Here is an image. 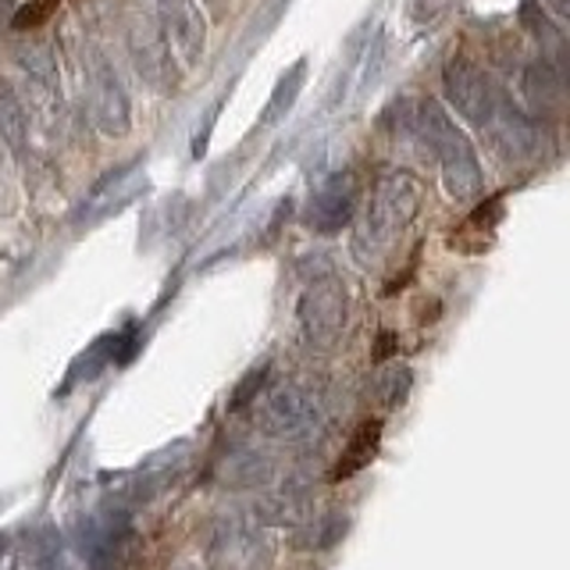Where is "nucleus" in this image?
Instances as JSON below:
<instances>
[{
	"label": "nucleus",
	"mask_w": 570,
	"mask_h": 570,
	"mask_svg": "<svg viewBox=\"0 0 570 570\" xmlns=\"http://www.w3.org/2000/svg\"><path fill=\"white\" fill-rule=\"evenodd\" d=\"M421 118H424V139L432 142V150L442 160L445 186H450L456 200H468V196L481 189V168H478V157L471 150L468 136H463L450 121V115L432 100L421 107Z\"/></svg>",
	"instance_id": "f257e3e1"
},
{
	"label": "nucleus",
	"mask_w": 570,
	"mask_h": 570,
	"mask_svg": "<svg viewBox=\"0 0 570 570\" xmlns=\"http://www.w3.org/2000/svg\"><path fill=\"white\" fill-rule=\"evenodd\" d=\"M421 200V189L410 175L396 171V175H385L379 189L371 196V207H367V232L374 243H389L396 232L414 218Z\"/></svg>",
	"instance_id": "f03ea898"
},
{
	"label": "nucleus",
	"mask_w": 570,
	"mask_h": 570,
	"mask_svg": "<svg viewBox=\"0 0 570 570\" xmlns=\"http://www.w3.org/2000/svg\"><path fill=\"white\" fill-rule=\"evenodd\" d=\"M317 421V406L307 392H299L293 385H282L275 392H267L261 403V428L272 435H303L311 432V424Z\"/></svg>",
	"instance_id": "7ed1b4c3"
},
{
	"label": "nucleus",
	"mask_w": 570,
	"mask_h": 570,
	"mask_svg": "<svg viewBox=\"0 0 570 570\" xmlns=\"http://www.w3.org/2000/svg\"><path fill=\"white\" fill-rule=\"evenodd\" d=\"M445 94H450L456 111L474 121L485 125L492 115V94L485 82V71H481L471 58H453L450 68H445Z\"/></svg>",
	"instance_id": "20e7f679"
},
{
	"label": "nucleus",
	"mask_w": 570,
	"mask_h": 570,
	"mask_svg": "<svg viewBox=\"0 0 570 570\" xmlns=\"http://www.w3.org/2000/svg\"><path fill=\"white\" fill-rule=\"evenodd\" d=\"M299 321H303V332H307L311 343L317 346H328L332 338L343 332V321H346V296L338 285H321L314 289L299 307Z\"/></svg>",
	"instance_id": "39448f33"
},
{
	"label": "nucleus",
	"mask_w": 570,
	"mask_h": 570,
	"mask_svg": "<svg viewBox=\"0 0 570 570\" xmlns=\"http://www.w3.org/2000/svg\"><path fill=\"white\" fill-rule=\"evenodd\" d=\"M356 204V186L353 175H335L328 186H321L317 196L311 200V225L321 232H335L353 218Z\"/></svg>",
	"instance_id": "423d86ee"
},
{
	"label": "nucleus",
	"mask_w": 570,
	"mask_h": 570,
	"mask_svg": "<svg viewBox=\"0 0 570 570\" xmlns=\"http://www.w3.org/2000/svg\"><path fill=\"white\" fill-rule=\"evenodd\" d=\"M379 445H382V421H364L353 432V439L343 450V460H338V468H335L332 478L343 481V478H353L356 471H364L367 463L374 460V453H379Z\"/></svg>",
	"instance_id": "0eeeda50"
},
{
	"label": "nucleus",
	"mask_w": 570,
	"mask_h": 570,
	"mask_svg": "<svg viewBox=\"0 0 570 570\" xmlns=\"http://www.w3.org/2000/svg\"><path fill=\"white\" fill-rule=\"evenodd\" d=\"M50 8H53V0H36V4H26L22 11L14 14V26H18V29H26V26H40Z\"/></svg>",
	"instance_id": "6e6552de"
},
{
	"label": "nucleus",
	"mask_w": 570,
	"mask_h": 570,
	"mask_svg": "<svg viewBox=\"0 0 570 570\" xmlns=\"http://www.w3.org/2000/svg\"><path fill=\"white\" fill-rule=\"evenodd\" d=\"M264 374H267V367H261V371L249 374V379L239 385V392H236V400H232V406H243V403H249V396H257V389H261V382H264Z\"/></svg>",
	"instance_id": "1a4fd4ad"
}]
</instances>
